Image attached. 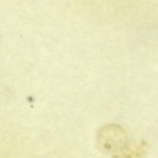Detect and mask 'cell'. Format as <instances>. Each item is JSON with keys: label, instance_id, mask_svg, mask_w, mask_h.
<instances>
[{"label": "cell", "instance_id": "6da1fadb", "mask_svg": "<svg viewBox=\"0 0 158 158\" xmlns=\"http://www.w3.org/2000/svg\"><path fill=\"white\" fill-rule=\"evenodd\" d=\"M97 143L103 151L116 153L124 149L128 143L125 130L115 124L102 127L97 134Z\"/></svg>", "mask_w": 158, "mask_h": 158}]
</instances>
